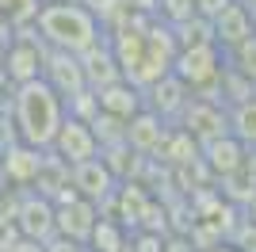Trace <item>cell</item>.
Wrapping results in <instances>:
<instances>
[{"label":"cell","mask_w":256,"mask_h":252,"mask_svg":"<svg viewBox=\"0 0 256 252\" xmlns=\"http://www.w3.org/2000/svg\"><path fill=\"white\" fill-rule=\"evenodd\" d=\"M164 138H168V122H164L160 115H153L150 107H142L134 118H126V130H122V142H126L138 157H153V153H160Z\"/></svg>","instance_id":"12"},{"label":"cell","mask_w":256,"mask_h":252,"mask_svg":"<svg viewBox=\"0 0 256 252\" xmlns=\"http://www.w3.org/2000/svg\"><path fill=\"white\" fill-rule=\"evenodd\" d=\"M203 252H237V248H234V244H226V241H222V244H214V248H203Z\"/></svg>","instance_id":"31"},{"label":"cell","mask_w":256,"mask_h":252,"mask_svg":"<svg viewBox=\"0 0 256 252\" xmlns=\"http://www.w3.org/2000/svg\"><path fill=\"white\" fill-rule=\"evenodd\" d=\"M252 96H256V92H252Z\"/></svg>","instance_id":"34"},{"label":"cell","mask_w":256,"mask_h":252,"mask_svg":"<svg viewBox=\"0 0 256 252\" xmlns=\"http://www.w3.org/2000/svg\"><path fill=\"white\" fill-rule=\"evenodd\" d=\"M245 153L248 149L241 146L234 134H222V138H214V142H206V146L199 149V164H203L214 180H226V176H234V172H241Z\"/></svg>","instance_id":"13"},{"label":"cell","mask_w":256,"mask_h":252,"mask_svg":"<svg viewBox=\"0 0 256 252\" xmlns=\"http://www.w3.org/2000/svg\"><path fill=\"white\" fill-rule=\"evenodd\" d=\"M12 252H46L42 241H27V237H20V241L12 244Z\"/></svg>","instance_id":"28"},{"label":"cell","mask_w":256,"mask_h":252,"mask_svg":"<svg viewBox=\"0 0 256 252\" xmlns=\"http://www.w3.org/2000/svg\"><path fill=\"white\" fill-rule=\"evenodd\" d=\"M241 214H245V218H248V222H256V195H252V199H248V202H245V210H241Z\"/></svg>","instance_id":"29"},{"label":"cell","mask_w":256,"mask_h":252,"mask_svg":"<svg viewBox=\"0 0 256 252\" xmlns=\"http://www.w3.org/2000/svg\"><path fill=\"white\" fill-rule=\"evenodd\" d=\"M46 164V149H31L23 142L0 146V184L12 191H31Z\"/></svg>","instance_id":"4"},{"label":"cell","mask_w":256,"mask_h":252,"mask_svg":"<svg viewBox=\"0 0 256 252\" xmlns=\"http://www.w3.org/2000/svg\"><path fill=\"white\" fill-rule=\"evenodd\" d=\"M160 252H195V244L188 241V233H164V248Z\"/></svg>","instance_id":"24"},{"label":"cell","mask_w":256,"mask_h":252,"mask_svg":"<svg viewBox=\"0 0 256 252\" xmlns=\"http://www.w3.org/2000/svg\"><path fill=\"white\" fill-rule=\"evenodd\" d=\"M50 153L58 160H65V164H80V160L88 157H100V142L96 134H92V122H84V118H76L65 111L62 126H58V134H54L50 142Z\"/></svg>","instance_id":"5"},{"label":"cell","mask_w":256,"mask_h":252,"mask_svg":"<svg viewBox=\"0 0 256 252\" xmlns=\"http://www.w3.org/2000/svg\"><path fill=\"white\" fill-rule=\"evenodd\" d=\"M96 218H100V206L80 199V195L54 202V233H58V237H69V241H76V244H88V233H92Z\"/></svg>","instance_id":"11"},{"label":"cell","mask_w":256,"mask_h":252,"mask_svg":"<svg viewBox=\"0 0 256 252\" xmlns=\"http://www.w3.org/2000/svg\"><path fill=\"white\" fill-rule=\"evenodd\" d=\"M20 241V230L12 218H0V252H12V244Z\"/></svg>","instance_id":"23"},{"label":"cell","mask_w":256,"mask_h":252,"mask_svg":"<svg viewBox=\"0 0 256 252\" xmlns=\"http://www.w3.org/2000/svg\"><path fill=\"white\" fill-rule=\"evenodd\" d=\"M96 107H100V115H111V118H118V122H126V118H134L142 107H146V96L130 80H115V84L96 88Z\"/></svg>","instance_id":"14"},{"label":"cell","mask_w":256,"mask_h":252,"mask_svg":"<svg viewBox=\"0 0 256 252\" xmlns=\"http://www.w3.org/2000/svg\"><path fill=\"white\" fill-rule=\"evenodd\" d=\"M42 58H46V46L42 38L31 42L23 34H12V42L4 46V84L20 88V84H31L42 76Z\"/></svg>","instance_id":"7"},{"label":"cell","mask_w":256,"mask_h":252,"mask_svg":"<svg viewBox=\"0 0 256 252\" xmlns=\"http://www.w3.org/2000/svg\"><path fill=\"white\" fill-rule=\"evenodd\" d=\"M237 4H252V0H237Z\"/></svg>","instance_id":"33"},{"label":"cell","mask_w":256,"mask_h":252,"mask_svg":"<svg viewBox=\"0 0 256 252\" xmlns=\"http://www.w3.org/2000/svg\"><path fill=\"white\" fill-rule=\"evenodd\" d=\"M210 34H214V46H218V50H230V46H237L241 38H248V34H252L248 8L237 4V0H230L218 16H210Z\"/></svg>","instance_id":"16"},{"label":"cell","mask_w":256,"mask_h":252,"mask_svg":"<svg viewBox=\"0 0 256 252\" xmlns=\"http://www.w3.org/2000/svg\"><path fill=\"white\" fill-rule=\"evenodd\" d=\"M176 80H184V88L192 96H203L210 100L214 84L222 76V50L214 42H199V46H180L176 58H172V69H168Z\"/></svg>","instance_id":"3"},{"label":"cell","mask_w":256,"mask_h":252,"mask_svg":"<svg viewBox=\"0 0 256 252\" xmlns=\"http://www.w3.org/2000/svg\"><path fill=\"white\" fill-rule=\"evenodd\" d=\"M192 4H195V12H199L203 20H210V16H218V12H222L230 0H192Z\"/></svg>","instance_id":"26"},{"label":"cell","mask_w":256,"mask_h":252,"mask_svg":"<svg viewBox=\"0 0 256 252\" xmlns=\"http://www.w3.org/2000/svg\"><path fill=\"white\" fill-rule=\"evenodd\" d=\"M8 115H12L16 142H23V146H31V149H50L54 134H58V126L65 118V100L38 76L31 84L12 88Z\"/></svg>","instance_id":"2"},{"label":"cell","mask_w":256,"mask_h":252,"mask_svg":"<svg viewBox=\"0 0 256 252\" xmlns=\"http://www.w3.org/2000/svg\"><path fill=\"white\" fill-rule=\"evenodd\" d=\"M222 65L230 73L245 76V80L252 84V92H256V34H248V38H241L237 46L222 50Z\"/></svg>","instance_id":"20"},{"label":"cell","mask_w":256,"mask_h":252,"mask_svg":"<svg viewBox=\"0 0 256 252\" xmlns=\"http://www.w3.org/2000/svg\"><path fill=\"white\" fill-rule=\"evenodd\" d=\"M0 88H4V50H0Z\"/></svg>","instance_id":"32"},{"label":"cell","mask_w":256,"mask_h":252,"mask_svg":"<svg viewBox=\"0 0 256 252\" xmlns=\"http://www.w3.org/2000/svg\"><path fill=\"white\" fill-rule=\"evenodd\" d=\"M245 8H248V23H252V34H256V0H252V4H245Z\"/></svg>","instance_id":"30"},{"label":"cell","mask_w":256,"mask_h":252,"mask_svg":"<svg viewBox=\"0 0 256 252\" xmlns=\"http://www.w3.org/2000/svg\"><path fill=\"white\" fill-rule=\"evenodd\" d=\"M42 80L62 96L65 104L88 88L80 58H76V54H65V50H50V46H46V58H42Z\"/></svg>","instance_id":"10"},{"label":"cell","mask_w":256,"mask_h":252,"mask_svg":"<svg viewBox=\"0 0 256 252\" xmlns=\"http://www.w3.org/2000/svg\"><path fill=\"white\" fill-rule=\"evenodd\" d=\"M34 31L42 38V46L76 54V58L107 38L100 16L84 0H42L34 12Z\"/></svg>","instance_id":"1"},{"label":"cell","mask_w":256,"mask_h":252,"mask_svg":"<svg viewBox=\"0 0 256 252\" xmlns=\"http://www.w3.org/2000/svg\"><path fill=\"white\" fill-rule=\"evenodd\" d=\"M142 96H146V107H150L153 115H160L164 122H168V118H180V111L188 107V100H192V92L184 88V80H176L172 73L157 76Z\"/></svg>","instance_id":"15"},{"label":"cell","mask_w":256,"mask_h":252,"mask_svg":"<svg viewBox=\"0 0 256 252\" xmlns=\"http://www.w3.org/2000/svg\"><path fill=\"white\" fill-rule=\"evenodd\" d=\"M241 172H245V176H248V184L256 188V146L245 153V164H241Z\"/></svg>","instance_id":"27"},{"label":"cell","mask_w":256,"mask_h":252,"mask_svg":"<svg viewBox=\"0 0 256 252\" xmlns=\"http://www.w3.org/2000/svg\"><path fill=\"white\" fill-rule=\"evenodd\" d=\"M130 244V230L122 226V222H115L111 214H100L96 226H92V233H88V252H126Z\"/></svg>","instance_id":"18"},{"label":"cell","mask_w":256,"mask_h":252,"mask_svg":"<svg viewBox=\"0 0 256 252\" xmlns=\"http://www.w3.org/2000/svg\"><path fill=\"white\" fill-rule=\"evenodd\" d=\"M69 184H73V191L80 199L96 202L100 210L111 202V195H115V188H118V180L111 176V168L104 164V157H88V160H80V164H69Z\"/></svg>","instance_id":"9"},{"label":"cell","mask_w":256,"mask_h":252,"mask_svg":"<svg viewBox=\"0 0 256 252\" xmlns=\"http://www.w3.org/2000/svg\"><path fill=\"white\" fill-rule=\"evenodd\" d=\"M80 69H84V80H88V88H92V92H96V88H104V84L122 80V69H118V62H115V54H111V46H107V38L96 42L92 50L80 54Z\"/></svg>","instance_id":"17"},{"label":"cell","mask_w":256,"mask_h":252,"mask_svg":"<svg viewBox=\"0 0 256 252\" xmlns=\"http://www.w3.org/2000/svg\"><path fill=\"white\" fill-rule=\"evenodd\" d=\"M160 248H164V233H153V230H130L126 252H160Z\"/></svg>","instance_id":"22"},{"label":"cell","mask_w":256,"mask_h":252,"mask_svg":"<svg viewBox=\"0 0 256 252\" xmlns=\"http://www.w3.org/2000/svg\"><path fill=\"white\" fill-rule=\"evenodd\" d=\"M12 222H16L20 237L46 244V241L54 237V202L46 199V195H38V191H20Z\"/></svg>","instance_id":"8"},{"label":"cell","mask_w":256,"mask_h":252,"mask_svg":"<svg viewBox=\"0 0 256 252\" xmlns=\"http://www.w3.org/2000/svg\"><path fill=\"white\" fill-rule=\"evenodd\" d=\"M226 130L245 149L256 146V96H248V100H241V104H234V107H226Z\"/></svg>","instance_id":"19"},{"label":"cell","mask_w":256,"mask_h":252,"mask_svg":"<svg viewBox=\"0 0 256 252\" xmlns=\"http://www.w3.org/2000/svg\"><path fill=\"white\" fill-rule=\"evenodd\" d=\"M42 248H46V252H88L84 244H76V241H69V237H58V233H54V237H50V241L42 244Z\"/></svg>","instance_id":"25"},{"label":"cell","mask_w":256,"mask_h":252,"mask_svg":"<svg viewBox=\"0 0 256 252\" xmlns=\"http://www.w3.org/2000/svg\"><path fill=\"white\" fill-rule=\"evenodd\" d=\"M226 244H234L237 252H256V222H248L245 214L234 222V230L226 237Z\"/></svg>","instance_id":"21"},{"label":"cell","mask_w":256,"mask_h":252,"mask_svg":"<svg viewBox=\"0 0 256 252\" xmlns=\"http://www.w3.org/2000/svg\"><path fill=\"white\" fill-rule=\"evenodd\" d=\"M180 130L203 149L206 142L230 134V130H226V107L214 104V100H203V96H192L188 107L180 111Z\"/></svg>","instance_id":"6"}]
</instances>
